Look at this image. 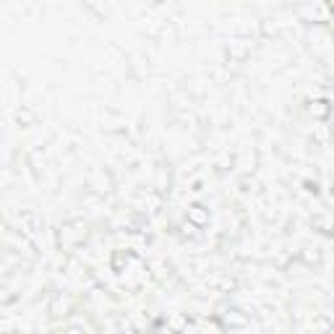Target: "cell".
<instances>
[{
    "instance_id": "obj_2",
    "label": "cell",
    "mask_w": 334,
    "mask_h": 334,
    "mask_svg": "<svg viewBox=\"0 0 334 334\" xmlns=\"http://www.w3.org/2000/svg\"><path fill=\"white\" fill-rule=\"evenodd\" d=\"M238 313H240V311H235V308H233V311H227V324H235V326H243V324H246V321H248V318H246V316H238Z\"/></svg>"
},
{
    "instance_id": "obj_1",
    "label": "cell",
    "mask_w": 334,
    "mask_h": 334,
    "mask_svg": "<svg viewBox=\"0 0 334 334\" xmlns=\"http://www.w3.org/2000/svg\"><path fill=\"white\" fill-rule=\"evenodd\" d=\"M188 219L196 222V225H206L209 222V211L204 206H191L188 209Z\"/></svg>"
},
{
    "instance_id": "obj_3",
    "label": "cell",
    "mask_w": 334,
    "mask_h": 334,
    "mask_svg": "<svg viewBox=\"0 0 334 334\" xmlns=\"http://www.w3.org/2000/svg\"><path fill=\"white\" fill-rule=\"evenodd\" d=\"M311 113H316V115H326L329 113V107H326V102H316V107H313V104H311Z\"/></svg>"
}]
</instances>
